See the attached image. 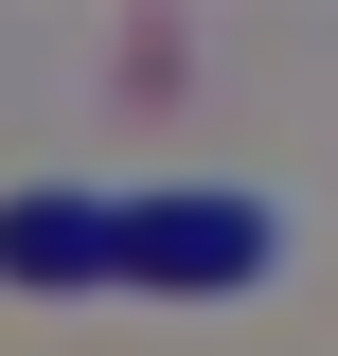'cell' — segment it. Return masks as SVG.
<instances>
[{"mask_svg": "<svg viewBox=\"0 0 338 356\" xmlns=\"http://www.w3.org/2000/svg\"><path fill=\"white\" fill-rule=\"evenodd\" d=\"M267 267H285V196H250V178L125 196V285H161V303H250Z\"/></svg>", "mask_w": 338, "mask_h": 356, "instance_id": "cell-1", "label": "cell"}, {"mask_svg": "<svg viewBox=\"0 0 338 356\" xmlns=\"http://www.w3.org/2000/svg\"><path fill=\"white\" fill-rule=\"evenodd\" d=\"M0 285H125V196H89V178H36V196H0Z\"/></svg>", "mask_w": 338, "mask_h": 356, "instance_id": "cell-2", "label": "cell"}]
</instances>
